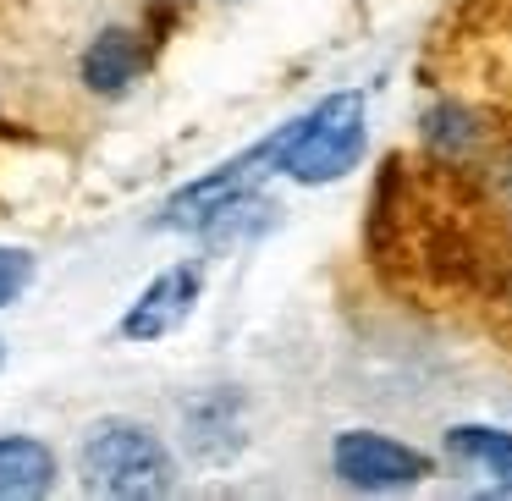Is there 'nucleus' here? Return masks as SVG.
Masks as SVG:
<instances>
[{
    "label": "nucleus",
    "instance_id": "7",
    "mask_svg": "<svg viewBox=\"0 0 512 501\" xmlns=\"http://www.w3.org/2000/svg\"><path fill=\"white\" fill-rule=\"evenodd\" d=\"M182 441H188V452L199 457V463H226V457H237V446H243V397H237L232 386L193 397L188 413H182Z\"/></svg>",
    "mask_w": 512,
    "mask_h": 501
},
{
    "label": "nucleus",
    "instance_id": "5",
    "mask_svg": "<svg viewBox=\"0 0 512 501\" xmlns=\"http://www.w3.org/2000/svg\"><path fill=\"white\" fill-rule=\"evenodd\" d=\"M199 298H204V265L199 259L166 265L133 298V309H127L122 325H116V336H122V342H166V336H177L182 325L193 320Z\"/></svg>",
    "mask_w": 512,
    "mask_h": 501
},
{
    "label": "nucleus",
    "instance_id": "12",
    "mask_svg": "<svg viewBox=\"0 0 512 501\" xmlns=\"http://www.w3.org/2000/svg\"><path fill=\"white\" fill-rule=\"evenodd\" d=\"M0 369H6V342H0Z\"/></svg>",
    "mask_w": 512,
    "mask_h": 501
},
{
    "label": "nucleus",
    "instance_id": "2",
    "mask_svg": "<svg viewBox=\"0 0 512 501\" xmlns=\"http://www.w3.org/2000/svg\"><path fill=\"white\" fill-rule=\"evenodd\" d=\"M364 94L358 89H336L325 94L314 111L292 116L287 133V155H281V177L298 188H325V182L347 177L364 160L369 144V122H364Z\"/></svg>",
    "mask_w": 512,
    "mask_h": 501
},
{
    "label": "nucleus",
    "instance_id": "6",
    "mask_svg": "<svg viewBox=\"0 0 512 501\" xmlns=\"http://www.w3.org/2000/svg\"><path fill=\"white\" fill-rule=\"evenodd\" d=\"M144 67H149L144 34L127 28V23H111L89 39V50H83V61H78V78L89 94H105V100H111V94L133 89V83L144 78Z\"/></svg>",
    "mask_w": 512,
    "mask_h": 501
},
{
    "label": "nucleus",
    "instance_id": "4",
    "mask_svg": "<svg viewBox=\"0 0 512 501\" xmlns=\"http://www.w3.org/2000/svg\"><path fill=\"white\" fill-rule=\"evenodd\" d=\"M331 468L347 490H408L435 474L430 452L380 430H342L331 441Z\"/></svg>",
    "mask_w": 512,
    "mask_h": 501
},
{
    "label": "nucleus",
    "instance_id": "11",
    "mask_svg": "<svg viewBox=\"0 0 512 501\" xmlns=\"http://www.w3.org/2000/svg\"><path fill=\"white\" fill-rule=\"evenodd\" d=\"M496 490H501V496H512V468H501V474H496Z\"/></svg>",
    "mask_w": 512,
    "mask_h": 501
},
{
    "label": "nucleus",
    "instance_id": "10",
    "mask_svg": "<svg viewBox=\"0 0 512 501\" xmlns=\"http://www.w3.org/2000/svg\"><path fill=\"white\" fill-rule=\"evenodd\" d=\"M28 281H34V254L28 248H0V309L23 298Z\"/></svg>",
    "mask_w": 512,
    "mask_h": 501
},
{
    "label": "nucleus",
    "instance_id": "1",
    "mask_svg": "<svg viewBox=\"0 0 512 501\" xmlns=\"http://www.w3.org/2000/svg\"><path fill=\"white\" fill-rule=\"evenodd\" d=\"M78 479L94 496L149 501L177 490V457L149 424L138 419H100L78 446Z\"/></svg>",
    "mask_w": 512,
    "mask_h": 501
},
{
    "label": "nucleus",
    "instance_id": "8",
    "mask_svg": "<svg viewBox=\"0 0 512 501\" xmlns=\"http://www.w3.org/2000/svg\"><path fill=\"white\" fill-rule=\"evenodd\" d=\"M56 490V452L34 435H0V501H34Z\"/></svg>",
    "mask_w": 512,
    "mask_h": 501
},
{
    "label": "nucleus",
    "instance_id": "9",
    "mask_svg": "<svg viewBox=\"0 0 512 501\" xmlns=\"http://www.w3.org/2000/svg\"><path fill=\"white\" fill-rule=\"evenodd\" d=\"M446 452H452L457 463H474V468L501 474V468H512V430H490V424H457V430H446Z\"/></svg>",
    "mask_w": 512,
    "mask_h": 501
},
{
    "label": "nucleus",
    "instance_id": "3",
    "mask_svg": "<svg viewBox=\"0 0 512 501\" xmlns=\"http://www.w3.org/2000/svg\"><path fill=\"white\" fill-rule=\"evenodd\" d=\"M287 133H292V122L276 127L270 138H259V144H248L243 155H232L226 166H215L210 177H199V182H188L182 193H171V204H166V215H160V226H177V232H204L215 215H226L232 204L254 199L265 177H281Z\"/></svg>",
    "mask_w": 512,
    "mask_h": 501
}]
</instances>
